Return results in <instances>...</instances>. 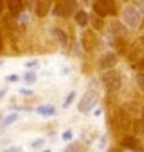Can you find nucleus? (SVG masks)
<instances>
[{"mask_svg": "<svg viewBox=\"0 0 144 152\" xmlns=\"http://www.w3.org/2000/svg\"><path fill=\"white\" fill-rule=\"evenodd\" d=\"M101 80H102V85L104 89L107 90L109 94H114L117 90L121 89L122 85V79H121V74L117 70H106L102 72V77H101Z\"/></svg>", "mask_w": 144, "mask_h": 152, "instance_id": "obj_1", "label": "nucleus"}, {"mask_svg": "<svg viewBox=\"0 0 144 152\" xmlns=\"http://www.w3.org/2000/svg\"><path fill=\"white\" fill-rule=\"evenodd\" d=\"M111 122H112V125L116 127L117 130H122V132L129 130L131 125H132V119H131V115L122 107H117L116 110L112 112Z\"/></svg>", "mask_w": 144, "mask_h": 152, "instance_id": "obj_2", "label": "nucleus"}, {"mask_svg": "<svg viewBox=\"0 0 144 152\" xmlns=\"http://www.w3.org/2000/svg\"><path fill=\"white\" fill-rule=\"evenodd\" d=\"M92 10L101 18L107 17V15H116L117 14L116 0H96L94 5H92Z\"/></svg>", "mask_w": 144, "mask_h": 152, "instance_id": "obj_3", "label": "nucleus"}, {"mask_svg": "<svg viewBox=\"0 0 144 152\" xmlns=\"http://www.w3.org/2000/svg\"><path fill=\"white\" fill-rule=\"evenodd\" d=\"M122 20L127 27L136 28L141 25V12L137 7H132V5H127L124 12H122Z\"/></svg>", "mask_w": 144, "mask_h": 152, "instance_id": "obj_4", "label": "nucleus"}, {"mask_svg": "<svg viewBox=\"0 0 144 152\" xmlns=\"http://www.w3.org/2000/svg\"><path fill=\"white\" fill-rule=\"evenodd\" d=\"M97 102H99V95H97V92H94V90H87L86 94L82 95L81 102H79V112H82V114H87V112H90L92 109L97 105Z\"/></svg>", "mask_w": 144, "mask_h": 152, "instance_id": "obj_5", "label": "nucleus"}, {"mask_svg": "<svg viewBox=\"0 0 144 152\" xmlns=\"http://www.w3.org/2000/svg\"><path fill=\"white\" fill-rule=\"evenodd\" d=\"M116 64H117L116 52H106V54H102V55H101V58H99V69L102 72L112 70V69L116 67Z\"/></svg>", "mask_w": 144, "mask_h": 152, "instance_id": "obj_6", "label": "nucleus"}, {"mask_svg": "<svg viewBox=\"0 0 144 152\" xmlns=\"http://www.w3.org/2000/svg\"><path fill=\"white\" fill-rule=\"evenodd\" d=\"M81 44L86 52H92L97 47V37H96L94 30H84L81 37Z\"/></svg>", "mask_w": 144, "mask_h": 152, "instance_id": "obj_7", "label": "nucleus"}, {"mask_svg": "<svg viewBox=\"0 0 144 152\" xmlns=\"http://www.w3.org/2000/svg\"><path fill=\"white\" fill-rule=\"evenodd\" d=\"M52 7V0H35L34 2V10H35L37 17H45L50 12Z\"/></svg>", "mask_w": 144, "mask_h": 152, "instance_id": "obj_8", "label": "nucleus"}, {"mask_svg": "<svg viewBox=\"0 0 144 152\" xmlns=\"http://www.w3.org/2000/svg\"><path fill=\"white\" fill-rule=\"evenodd\" d=\"M121 147L126 149V151H136V149H139V139L136 137L134 134H127L121 139Z\"/></svg>", "mask_w": 144, "mask_h": 152, "instance_id": "obj_9", "label": "nucleus"}, {"mask_svg": "<svg viewBox=\"0 0 144 152\" xmlns=\"http://www.w3.org/2000/svg\"><path fill=\"white\" fill-rule=\"evenodd\" d=\"M109 30H111V34H112L116 39H126L127 37V27L122 22H119V20H112Z\"/></svg>", "mask_w": 144, "mask_h": 152, "instance_id": "obj_10", "label": "nucleus"}, {"mask_svg": "<svg viewBox=\"0 0 144 152\" xmlns=\"http://www.w3.org/2000/svg\"><path fill=\"white\" fill-rule=\"evenodd\" d=\"M52 14L55 15V17H64V18H67V17H71L72 14H74V10L69 7V5H65L60 0V2H57V5H55L54 9H52Z\"/></svg>", "mask_w": 144, "mask_h": 152, "instance_id": "obj_11", "label": "nucleus"}, {"mask_svg": "<svg viewBox=\"0 0 144 152\" xmlns=\"http://www.w3.org/2000/svg\"><path fill=\"white\" fill-rule=\"evenodd\" d=\"M7 7H9L12 17H20L24 12V0H9Z\"/></svg>", "mask_w": 144, "mask_h": 152, "instance_id": "obj_12", "label": "nucleus"}, {"mask_svg": "<svg viewBox=\"0 0 144 152\" xmlns=\"http://www.w3.org/2000/svg\"><path fill=\"white\" fill-rule=\"evenodd\" d=\"M144 57V44L143 42H137V44H134L132 47H131V54H129V60L132 62V60H137V58H143Z\"/></svg>", "mask_w": 144, "mask_h": 152, "instance_id": "obj_13", "label": "nucleus"}, {"mask_svg": "<svg viewBox=\"0 0 144 152\" xmlns=\"http://www.w3.org/2000/svg\"><path fill=\"white\" fill-rule=\"evenodd\" d=\"M35 112L39 114V115H44V117H52V115H55V112H57V109H55L54 105H50V104H44V105H39V107L35 109Z\"/></svg>", "mask_w": 144, "mask_h": 152, "instance_id": "obj_14", "label": "nucleus"}, {"mask_svg": "<svg viewBox=\"0 0 144 152\" xmlns=\"http://www.w3.org/2000/svg\"><path fill=\"white\" fill-rule=\"evenodd\" d=\"M52 34H54V37L57 39V42L62 47H67V44H69V37H67V34L62 30V28H59V27H54L52 28Z\"/></svg>", "mask_w": 144, "mask_h": 152, "instance_id": "obj_15", "label": "nucleus"}, {"mask_svg": "<svg viewBox=\"0 0 144 152\" xmlns=\"http://www.w3.org/2000/svg\"><path fill=\"white\" fill-rule=\"evenodd\" d=\"M114 49H116V55H126L127 52V42L126 39H116L114 40Z\"/></svg>", "mask_w": 144, "mask_h": 152, "instance_id": "obj_16", "label": "nucleus"}, {"mask_svg": "<svg viewBox=\"0 0 144 152\" xmlns=\"http://www.w3.org/2000/svg\"><path fill=\"white\" fill-rule=\"evenodd\" d=\"M76 23L79 25V27H86L87 23H89V15L84 12V10H79V12H76Z\"/></svg>", "mask_w": 144, "mask_h": 152, "instance_id": "obj_17", "label": "nucleus"}, {"mask_svg": "<svg viewBox=\"0 0 144 152\" xmlns=\"http://www.w3.org/2000/svg\"><path fill=\"white\" fill-rule=\"evenodd\" d=\"M132 132L134 135H141L144 132V119H137V121H132Z\"/></svg>", "mask_w": 144, "mask_h": 152, "instance_id": "obj_18", "label": "nucleus"}, {"mask_svg": "<svg viewBox=\"0 0 144 152\" xmlns=\"http://www.w3.org/2000/svg\"><path fill=\"white\" fill-rule=\"evenodd\" d=\"M17 119H18V115L15 114V112L14 114H9V115L4 119V122L0 124V127H2V129H4V127H9V125H12L14 122H17Z\"/></svg>", "mask_w": 144, "mask_h": 152, "instance_id": "obj_19", "label": "nucleus"}, {"mask_svg": "<svg viewBox=\"0 0 144 152\" xmlns=\"http://www.w3.org/2000/svg\"><path fill=\"white\" fill-rule=\"evenodd\" d=\"M89 20L92 22V28H96V30H101V28L104 27V22H102V18H101L99 15H92Z\"/></svg>", "mask_w": 144, "mask_h": 152, "instance_id": "obj_20", "label": "nucleus"}, {"mask_svg": "<svg viewBox=\"0 0 144 152\" xmlns=\"http://www.w3.org/2000/svg\"><path fill=\"white\" fill-rule=\"evenodd\" d=\"M24 80H25V84H35L37 82V74L32 70H27L25 74H24Z\"/></svg>", "mask_w": 144, "mask_h": 152, "instance_id": "obj_21", "label": "nucleus"}, {"mask_svg": "<svg viewBox=\"0 0 144 152\" xmlns=\"http://www.w3.org/2000/svg\"><path fill=\"white\" fill-rule=\"evenodd\" d=\"M76 95H77V94H76V90H71V92L67 94V97H65V100H64L62 107H64V109H67L69 105H71V104L74 102V99H76Z\"/></svg>", "mask_w": 144, "mask_h": 152, "instance_id": "obj_22", "label": "nucleus"}, {"mask_svg": "<svg viewBox=\"0 0 144 152\" xmlns=\"http://www.w3.org/2000/svg\"><path fill=\"white\" fill-rule=\"evenodd\" d=\"M136 80H137L139 89L144 92V72H137V75H136Z\"/></svg>", "mask_w": 144, "mask_h": 152, "instance_id": "obj_23", "label": "nucleus"}, {"mask_svg": "<svg viewBox=\"0 0 144 152\" xmlns=\"http://www.w3.org/2000/svg\"><path fill=\"white\" fill-rule=\"evenodd\" d=\"M44 139H37V140H34V142L30 144V147L32 149H37V147H42V145H44Z\"/></svg>", "mask_w": 144, "mask_h": 152, "instance_id": "obj_24", "label": "nucleus"}, {"mask_svg": "<svg viewBox=\"0 0 144 152\" xmlns=\"http://www.w3.org/2000/svg\"><path fill=\"white\" fill-rule=\"evenodd\" d=\"M4 152H22V147H18V145H10V147L4 149Z\"/></svg>", "mask_w": 144, "mask_h": 152, "instance_id": "obj_25", "label": "nucleus"}, {"mask_svg": "<svg viewBox=\"0 0 144 152\" xmlns=\"http://www.w3.org/2000/svg\"><path fill=\"white\" fill-rule=\"evenodd\" d=\"M65 5H69L72 10H76V7H77V0H62Z\"/></svg>", "mask_w": 144, "mask_h": 152, "instance_id": "obj_26", "label": "nucleus"}, {"mask_svg": "<svg viewBox=\"0 0 144 152\" xmlns=\"http://www.w3.org/2000/svg\"><path fill=\"white\" fill-rule=\"evenodd\" d=\"M72 137H74L72 130H65V132L62 134V139H64V140H67V142H69V140H72Z\"/></svg>", "mask_w": 144, "mask_h": 152, "instance_id": "obj_27", "label": "nucleus"}, {"mask_svg": "<svg viewBox=\"0 0 144 152\" xmlns=\"http://www.w3.org/2000/svg\"><path fill=\"white\" fill-rule=\"evenodd\" d=\"M5 80H7V82H17V80H18V75H15V74H12V75H7V77H5Z\"/></svg>", "mask_w": 144, "mask_h": 152, "instance_id": "obj_28", "label": "nucleus"}, {"mask_svg": "<svg viewBox=\"0 0 144 152\" xmlns=\"http://www.w3.org/2000/svg\"><path fill=\"white\" fill-rule=\"evenodd\" d=\"M137 69H139V72H144V57L137 62Z\"/></svg>", "mask_w": 144, "mask_h": 152, "instance_id": "obj_29", "label": "nucleus"}, {"mask_svg": "<svg viewBox=\"0 0 144 152\" xmlns=\"http://www.w3.org/2000/svg\"><path fill=\"white\" fill-rule=\"evenodd\" d=\"M37 64H39L37 60H30V62H27V64H25V67H27V69H30V67H35Z\"/></svg>", "mask_w": 144, "mask_h": 152, "instance_id": "obj_30", "label": "nucleus"}, {"mask_svg": "<svg viewBox=\"0 0 144 152\" xmlns=\"http://www.w3.org/2000/svg\"><path fill=\"white\" fill-rule=\"evenodd\" d=\"M18 92H20L22 95H32V90H27V89H20Z\"/></svg>", "mask_w": 144, "mask_h": 152, "instance_id": "obj_31", "label": "nucleus"}, {"mask_svg": "<svg viewBox=\"0 0 144 152\" xmlns=\"http://www.w3.org/2000/svg\"><path fill=\"white\" fill-rule=\"evenodd\" d=\"M104 144H106V135H102V137H101V140H99V149L104 147Z\"/></svg>", "mask_w": 144, "mask_h": 152, "instance_id": "obj_32", "label": "nucleus"}, {"mask_svg": "<svg viewBox=\"0 0 144 152\" xmlns=\"http://www.w3.org/2000/svg\"><path fill=\"white\" fill-rule=\"evenodd\" d=\"M107 152H122V151H121V149H119V147H116V145H114V147H111V149H109Z\"/></svg>", "mask_w": 144, "mask_h": 152, "instance_id": "obj_33", "label": "nucleus"}, {"mask_svg": "<svg viewBox=\"0 0 144 152\" xmlns=\"http://www.w3.org/2000/svg\"><path fill=\"white\" fill-rule=\"evenodd\" d=\"M4 12V0H0V14Z\"/></svg>", "mask_w": 144, "mask_h": 152, "instance_id": "obj_34", "label": "nucleus"}, {"mask_svg": "<svg viewBox=\"0 0 144 152\" xmlns=\"http://www.w3.org/2000/svg\"><path fill=\"white\" fill-rule=\"evenodd\" d=\"M4 49V40H2V35H0V50Z\"/></svg>", "mask_w": 144, "mask_h": 152, "instance_id": "obj_35", "label": "nucleus"}, {"mask_svg": "<svg viewBox=\"0 0 144 152\" xmlns=\"http://www.w3.org/2000/svg\"><path fill=\"white\" fill-rule=\"evenodd\" d=\"M5 92H7V90H0V100H2V97L5 95Z\"/></svg>", "mask_w": 144, "mask_h": 152, "instance_id": "obj_36", "label": "nucleus"}, {"mask_svg": "<svg viewBox=\"0 0 144 152\" xmlns=\"http://www.w3.org/2000/svg\"><path fill=\"white\" fill-rule=\"evenodd\" d=\"M134 152H144V149H141V147H139V149H136Z\"/></svg>", "mask_w": 144, "mask_h": 152, "instance_id": "obj_37", "label": "nucleus"}, {"mask_svg": "<svg viewBox=\"0 0 144 152\" xmlns=\"http://www.w3.org/2000/svg\"><path fill=\"white\" fill-rule=\"evenodd\" d=\"M139 42H143V44H144V35H143V37H141V40H139Z\"/></svg>", "mask_w": 144, "mask_h": 152, "instance_id": "obj_38", "label": "nucleus"}, {"mask_svg": "<svg viewBox=\"0 0 144 152\" xmlns=\"http://www.w3.org/2000/svg\"><path fill=\"white\" fill-rule=\"evenodd\" d=\"M139 12H143V14H144V4H143V9H141V10H139Z\"/></svg>", "mask_w": 144, "mask_h": 152, "instance_id": "obj_39", "label": "nucleus"}, {"mask_svg": "<svg viewBox=\"0 0 144 152\" xmlns=\"http://www.w3.org/2000/svg\"><path fill=\"white\" fill-rule=\"evenodd\" d=\"M141 27H143V28H144V20H143V23H141Z\"/></svg>", "mask_w": 144, "mask_h": 152, "instance_id": "obj_40", "label": "nucleus"}, {"mask_svg": "<svg viewBox=\"0 0 144 152\" xmlns=\"http://www.w3.org/2000/svg\"><path fill=\"white\" fill-rule=\"evenodd\" d=\"M44 152H50V151H49V149H47V151H44Z\"/></svg>", "mask_w": 144, "mask_h": 152, "instance_id": "obj_41", "label": "nucleus"}, {"mask_svg": "<svg viewBox=\"0 0 144 152\" xmlns=\"http://www.w3.org/2000/svg\"><path fill=\"white\" fill-rule=\"evenodd\" d=\"M126 152H134V151H126Z\"/></svg>", "mask_w": 144, "mask_h": 152, "instance_id": "obj_42", "label": "nucleus"}, {"mask_svg": "<svg viewBox=\"0 0 144 152\" xmlns=\"http://www.w3.org/2000/svg\"><path fill=\"white\" fill-rule=\"evenodd\" d=\"M64 152H69V151H67V149H65V151H64Z\"/></svg>", "mask_w": 144, "mask_h": 152, "instance_id": "obj_43", "label": "nucleus"}, {"mask_svg": "<svg viewBox=\"0 0 144 152\" xmlns=\"http://www.w3.org/2000/svg\"><path fill=\"white\" fill-rule=\"evenodd\" d=\"M0 65H2V62H0Z\"/></svg>", "mask_w": 144, "mask_h": 152, "instance_id": "obj_44", "label": "nucleus"}, {"mask_svg": "<svg viewBox=\"0 0 144 152\" xmlns=\"http://www.w3.org/2000/svg\"><path fill=\"white\" fill-rule=\"evenodd\" d=\"M57 2H60V0H57Z\"/></svg>", "mask_w": 144, "mask_h": 152, "instance_id": "obj_45", "label": "nucleus"}]
</instances>
